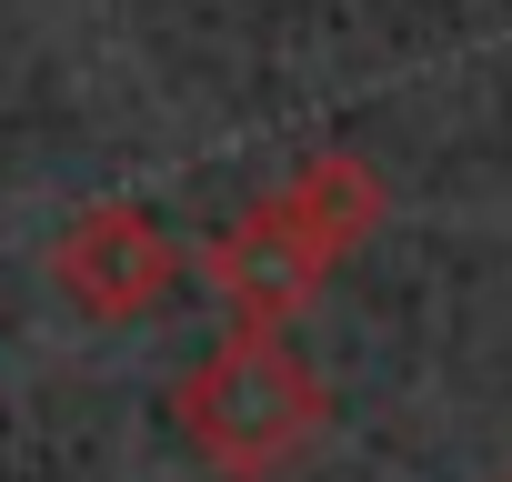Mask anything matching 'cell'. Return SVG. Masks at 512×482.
Masks as SVG:
<instances>
[{
  "instance_id": "6da1fadb",
  "label": "cell",
  "mask_w": 512,
  "mask_h": 482,
  "mask_svg": "<svg viewBox=\"0 0 512 482\" xmlns=\"http://www.w3.org/2000/svg\"><path fill=\"white\" fill-rule=\"evenodd\" d=\"M382 211H392V191H382V171L362 151H312L282 191H262L241 221L211 231L201 272L221 282V302L241 322H282L292 332V312L342 272V252H362L382 231Z\"/></svg>"
},
{
  "instance_id": "7a4b0ae2",
  "label": "cell",
  "mask_w": 512,
  "mask_h": 482,
  "mask_svg": "<svg viewBox=\"0 0 512 482\" xmlns=\"http://www.w3.org/2000/svg\"><path fill=\"white\" fill-rule=\"evenodd\" d=\"M171 422L181 442L221 472V482H282L322 422H332V392L322 372L302 362V342L282 322H231L181 382H171Z\"/></svg>"
},
{
  "instance_id": "3957f363",
  "label": "cell",
  "mask_w": 512,
  "mask_h": 482,
  "mask_svg": "<svg viewBox=\"0 0 512 482\" xmlns=\"http://www.w3.org/2000/svg\"><path fill=\"white\" fill-rule=\"evenodd\" d=\"M181 282V241L141 201H81L51 241V292L81 322H151Z\"/></svg>"
}]
</instances>
